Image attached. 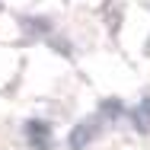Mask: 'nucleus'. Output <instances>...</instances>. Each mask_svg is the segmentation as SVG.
<instances>
[{
  "label": "nucleus",
  "instance_id": "1",
  "mask_svg": "<svg viewBox=\"0 0 150 150\" xmlns=\"http://www.w3.org/2000/svg\"><path fill=\"white\" fill-rule=\"evenodd\" d=\"M93 134H96V121H83L80 128H74V134H70V147H74V150H83L93 141Z\"/></svg>",
  "mask_w": 150,
  "mask_h": 150
},
{
  "label": "nucleus",
  "instance_id": "2",
  "mask_svg": "<svg viewBox=\"0 0 150 150\" xmlns=\"http://www.w3.org/2000/svg\"><path fill=\"white\" fill-rule=\"evenodd\" d=\"M26 131H29V137L35 141V147H38V150L48 147V125H45V121H29Z\"/></svg>",
  "mask_w": 150,
  "mask_h": 150
},
{
  "label": "nucleus",
  "instance_id": "3",
  "mask_svg": "<svg viewBox=\"0 0 150 150\" xmlns=\"http://www.w3.org/2000/svg\"><path fill=\"white\" fill-rule=\"evenodd\" d=\"M144 112H150V96H147V102H144Z\"/></svg>",
  "mask_w": 150,
  "mask_h": 150
}]
</instances>
